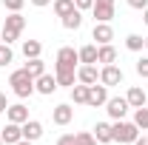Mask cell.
<instances>
[{
  "label": "cell",
  "instance_id": "6da1fadb",
  "mask_svg": "<svg viewBox=\"0 0 148 145\" xmlns=\"http://www.w3.org/2000/svg\"><path fill=\"white\" fill-rule=\"evenodd\" d=\"M9 85H12V91L17 94L20 100H26V97L34 94V77L26 71V68H17V71H12V77H9Z\"/></svg>",
  "mask_w": 148,
  "mask_h": 145
},
{
  "label": "cell",
  "instance_id": "7a4b0ae2",
  "mask_svg": "<svg viewBox=\"0 0 148 145\" xmlns=\"http://www.w3.org/2000/svg\"><path fill=\"white\" fill-rule=\"evenodd\" d=\"M111 131H114V142H131L134 145V140L140 137L137 122H125V120H114Z\"/></svg>",
  "mask_w": 148,
  "mask_h": 145
},
{
  "label": "cell",
  "instance_id": "3957f363",
  "mask_svg": "<svg viewBox=\"0 0 148 145\" xmlns=\"http://www.w3.org/2000/svg\"><path fill=\"white\" fill-rule=\"evenodd\" d=\"M77 63H80V54L74 51L71 46H63V49L57 51V63H54V68H74V71H77Z\"/></svg>",
  "mask_w": 148,
  "mask_h": 145
},
{
  "label": "cell",
  "instance_id": "277c9868",
  "mask_svg": "<svg viewBox=\"0 0 148 145\" xmlns=\"http://www.w3.org/2000/svg\"><path fill=\"white\" fill-rule=\"evenodd\" d=\"M91 14H94L97 23H111V17H114V0H94Z\"/></svg>",
  "mask_w": 148,
  "mask_h": 145
},
{
  "label": "cell",
  "instance_id": "5b68a950",
  "mask_svg": "<svg viewBox=\"0 0 148 145\" xmlns=\"http://www.w3.org/2000/svg\"><path fill=\"white\" fill-rule=\"evenodd\" d=\"M128 100L125 97H108V103H106V111H108L111 120H123L125 114H128Z\"/></svg>",
  "mask_w": 148,
  "mask_h": 145
},
{
  "label": "cell",
  "instance_id": "8992f818",
  "mask_svg": "<svg viewBox=\"0 0 148 145\" xmlns=\"http://www.w3.org/2000/svg\"><path fill=\"white\" fill-rule=\"evenodd\" d=\"M106 103H108V85H103V83H100V85H97V83L88 85V103H86V105L100 108V105H106Z\"/></svg>",
  "mask_w": 148,
  "mask_h": 145
},
{
  "label": "cell",
  "instance_id": "52a82bcc",
  "mask_svg": "<svg viewBox=\"0 0 148 145\" xmlns=\"http://www.w3.org/2000/svg\"><path fill=\"white\" fill-rule=\"evenodd\" d=\"M100 83H103V85H120V83H123V68H120V66H114V63H111V66H103V68H100Z\"/></svg>",
  "mask_w": 148,
  "mask_h": 145
},
{
  "label": "cell",
  "instance_id": "ba28073f",
  "mask_svg": "<svg viewBox=\"0 0 148 145\" xmlns=\"http://www.w3.org/2000/svg\"><path fill=\"white\" fill-rule=\"evenodd\" d=\"M0 140H3V145L20 142V140H23V125H17V122H6L3 131H0Z\"/></svg>",
  "mask_w": 148,
  "mask_h": 145
},
{
  "label": "cell",
  "instance_id": "9c48e42d",
  "mask_svg": "<svg viewBox=\"0 0 148 145\" xmlns=\"http://www.w3.org/2000/svg\"><path fill=\"white\" fill-rule=\"evenodd\" d=\"M71 120H74V108L69 105V103L54 105V111H51V122H54V125H69Z\"/></svg>",
  "mask_w": 148,
  "mask_h": 145
},
{
  "label": "cell",
  "instance_id": "30bf717a",
  "mask_svg": "<svg viewBox=\"0 0 148 145\" xmlns=\"http://www.w3.org/2000/svg\"><path fill=\"white\" fill-rule=\"evenodd\" d=\"M91 40H97V46H106L114 40V29L108 23H94V31H91Z\"/></svg>",
  "mask_w": 148,
  "mask_h": 145
},
{
  "label": "cell",
  "instance_id": "8fae6325",
  "mask_svg": "<svg viewBox=\"0 0 148 145\" xmlns=\"http://www.w3.org/2000/svg\"><path fill=\"white\" fill-rule=\"evenodd\" d=\"M57 88H60V85H57V77H51V74H40L34 80V91L37 94H54Z\"/></svg>",
  "mask_w": 148,
  "mask_h": 145
},
{
  "label": "cell",
  "instance_id": "7c38bea8",
  "mask_svg": "<svg viewBox=\"0 0 148 145\" xmlns=\"http://www.w3.org/2000/svg\"><path fill=\"white\" fill-rule=\"evenodd\" d=\"M40 137H43V122H40V120H26V122H23V140L37 142Z\"/></svg>",
  "mask_w": 148,
  "mask_h": 145
},
{
  "label": "cell",
  "instance_id": "4fadbf2b",
  "mask_svg": "<svg viewBox=\"0 0 148 145\" xmlns=\"http://www.w3.org/2000/svg\"><path fill=\"white\" fill-rule=\"evenodd\" d=\"M125 100H128L131 108H143V105L148 103V94L143 91V85H131L128 94H125Z\"/></svg>",
  "mask_w": 148,
  "mask_h": 145
},
{
  "label": "cell",
  "instance_id": "5bb4252c",
  "mask_svg": "<svg viewBox=\"0 0 148 145\" xmlns=\"http://www.w3.org/2000/svg\"><path fill=\"white\" fill-rule=\"evenodd\" d=\"M97 80H100V71H97V66H80V68H77V83L94 85Z\"/></svg>",
  "mask_w": 148,
  "mask_h": 145
},
{
  "label": "cell",
  "instance_id": "9a60e30c",
  "mask_svg": "<svg viewBox=\"0 0 148 145\" xmlns=\"http://www.w3.org/2000/svg\"><path fill=\"white\" fill-rule=\"evenodd\" d=\"M97 63H103V66H111V63H117V49L106 43V46H97Z\"/></svg>",
  "mask_w": 148,
  "mask_h": 145
},
{
  "label": "cell",
  "instance_id": "2e32d148",
  "mask_svg": "<svg viewBox=\"0 0 148 145\" xmlns=\"http://www.w3.org/2000/svg\"><path fill=\"white\" fill-rule=\"evenodd\" d=\"M94 140H97L100 145L114 142V131H111V122H97V128H94Z\"/></svg>",
  "mask_w": 148,
  "mask_h": 145
},
{
  "label": "cell",
  "instance_id": "e0dca14e",
  "mask_svg": "<svg viewBox=\"0 0 148 145\" xmlns=\"http://www.w3.org/2000/svg\"><path fill=\"white\" fill-rule=\"evenodd\" d=\"M6 117H9V122H17V125H23V122H26V120H29V108H26V105H9V108H6Z\"/></svg>",
  "mask_w": 148,
  "mask_h": 145
},
{
  "label": "cell",
  "instance_id": "ac0fdd59",
  "mask_svg": "<svg viewBox=\"0 0 148 145\" xmlns=\"http://www.w3.org/2000/svg\"><path fill=\"white\" fill-rule=\"evenodd\" d=\"M54 77H57V85H66V88H71L77 83V71L74 68H54Z\"/></svg>",
  "mask_w": 148,
  "mask_h": 145
},
{
  "label": "cell",
  "instance_id": "d6986e66",
  "mask_svg": "<svg viewBox=\"0 0 148 145\" xmlns=\"http://www.w3.org/2000/svg\"><path fill=\"white\" fill-rule=\"evenodd\" d=\"M63 20V29H69V31H77L80 26H83V12L80 9H74V12H69L66 17H60Z\"/></svg>",
  "mask_w": 148,
  "mask_h": 145
},
{
  "label": "cell",
  "instance_id": "ffe728a7",
  "mask_svg": "<svg viewBox=\"0 0 148 145\" xmlns=\"http://www.w3.org/2000/svg\"><path fill=\"white\" fill-rule=\"evenodd\" d=\"M3 29H9V31H23V29H26V17H23V14H20V12H12V14H9V17H6V23H3Z\"/></svg>",
  "mask_w": 148,
  "mask_h": 145
},
{
  "label": "cell",
  "instance_id": "44dd1931",
  "mask_svg": "<svg viewBox=\"0 0 148 145\" xmlns=\"http://www.w3.org/2000/svg\"><path fill=\"white\" fill-rule=\"evenodd\" d=\"M43 54V43L40 40H23V57L32 60V57H40Z\"/></svg>",
  "mask_w": 148,
  "mask_h": 145
},
{
  "label": "cell",
  "instance_id": "7402d4cb",
  "mask_svg": "<svg viewBox=\"0 0 148 145\" xmlns=\"http://www.w3.org/2000/svg\"><path fill=\"white\" fill-rule=\"evenodd\" d=\"M77 54H80L83 66H97V46H83Z\"/></svg>",
  "mask_w": 148,
  "mask_h": 145
},
{
  "label": "cell",
  "instance_id": "603a6c76",
  "mask_svg": "<svg viewBox=\"0 0 148 145\" xmlns=\"http://www.w3.org/2000/svg\"><path fill=\"white\" fill-rule=\"evenodd\" d=\"M23 68H26V71H29V74L37 80L40 74H46V63H43L40 57H32V60H26V66H23Z\"/></svg>",
  "mask_w": 148,
  "mask_h": 145
},
{
  "label": "cell",
  "instance_id": "cb8c5ba5",
  "mask_svg": "<svg viewBox=\"0 0 148 145\" xmlns=\"http://www.w3.org/2000/svg\"><path fill=\"white\" fill-rule=\"evenodd\" d=\"M71 100L77 103V105H86V103H88V85H86V83L71 85Z\"/></svg>",
  "mask_w": 148,
  "mask_h": 145
},
{
  "label": "cell",
  "instance_id": "d4e9b609",
  "mask_svg": "<svg viewBox=\"0 0 148 145\" xmlns=\"http://www.w3.org/2000/svg\"><path fill=\"white\" fill-rule=\"evenodd\" d=\"M51 9H54L57 17H66L69 12H74V9H77V6H74V0H54V3H51Z\"/></svg>",
  "mask_w": 148,
  "mask_h": 145
},
{
  "label": "cell",
  "instance_id": "484cf974",
  "mask_svg": "<svg viewBox=\"0 0 148 145\" xmlns=\"http://www.w3.org/2000/svg\"><path fill=\"white\" fill-rule=\"evenodd\" d=\"M125 49H128V51H143V49H145V37L128 34V37H125Z\"/></svg>",
  "mask_w": 148,
  "mask_h": 145
},
{
  "label": "cell",
  "instance_id": "4316f807",
  "mask_svg": "<svg viewBox=\"0 0 148 145\" xmlns=\"http://www.w3.org/2000/svg\"><path fill=\"white\" fill-rule=\"evenodd\" d=\"M134 122H137V128L148 131V108L145 105H143V108H134Z\"/></svg>",
  "mask_w": 148,
  "mask_h": 145
},
{
  "label": "cell",
  "instance_id": "83f0119b",
  "mask_svg": "<svg viewBox=\"0 0 148 145\" xmlns=\"http://www.w3.org/2000/svg\"><path fill=\"white\" fill-rule=\"evenodd\" d=\"M74 142H77V145H100L97 140H94V134H88V131H80V134H74Z\"/></svg>",
  "mask_w": 148,
  "mask_h": 145
},
{
  "label": "cell",
  "instance_id": "f1b7e54d",
  "mask_svg": "<svg viewBox=\"0 0 148 145\" xmlns=\"http://www.w3.org/2000/svg\"><path fill=\"white\" fill-rule=\"evenodd\" d=\"M12 60H14V54H12V49H9L6 43H0V68H3V66H9Z\"/></svg>",
  "mask_w": 148,
  "mask_h": 145
},
{
  "label": "cell",
  "instance_id": "f546056e",
  "mask_svg": "<svg viewBox=\"0 0 148 145\" xmlns=\"http://www.w3.org/2000/svg\"><path fill=\"white\" fill-rule=\"evenodd\" d=\"M137 74H140L143 80L148 77V57H140V60H137Z\"/></svg>",
  "mask_w": 148,
  "mask_h": 145
},
{
  "label": "cell",
  "instance_id": "4dcf8cb0",
  "mask_svg": "<svg viewBox=\"0 0 148 145\" xmlns=\"http://www.w3.org/2000/svg\"><path fill=\"white\" fill-rule=\"evenodd\" d=\"M3 6H6L9 12H20V9L26 6V0H3Z\"/></svg>",
  "mask_w": 148,
  "mask_h": 145
},
{
  "label": "cell",
  "instance_id": "1f68e13d",
  "mask_svg": "<svg viewBox=\"0 0 148 145\" xmlns=\"http://www.w3.org/2000/svg\"><path fill=\"white\" fill-rule=\"evenodd\" d=\"M74 6H77L80 12H88V9L94 6V0H74Z\"/></svg>",
  "mask_w": 148,
  "mask_h": 145
},
{
  "label": "cell",
  "instance_id": "d6a6232c",
  "mask_svg": "<svg viewBox=\"0 0 148 145\" xmlns=\"http://www.w3.org/2000/svg\"><path fill=\"white\" fill-rule=\"evenodd\" d=\"M57 145H77L74 142V134H63V137L57 140Z\"/></svg>",
  "mask_w": 148,
  "mask_h": 145
},
{
  "label": "cell",
  "instance_id": "836d02e7",
  "mask_svg": "<svg viewBox=\"0 0 148 145\" xmlns=\"http://www.w3.org/2000/svg\"><path fill=\"white\" fill-rule=\"evenodd\" d=\"M131 9H148V0H125Z\"/></svg>",
  "mask_w": 148,
  "mask_h": 145
},
{
  "label": "cell",
  "instance_id": "e575fe53",
  "mask_svg": "<svg viewBox=\"0 0 148 145\" xmlns=\"http://www.w3.org/2000/svg\"><path fill=\"white\" fill-rule=\"evenodd\" d=\"M6 108H9V103H6V94L0 91V114H6Z\"/></svg>",
  "mask_w": 148,
  "mask_h": 145
},
{
  "label": "cell",
  "instance_id": "d590c367",
  "mask_svg": "<svg viewBox=\"0 0 148 145\" xmlns=\"http://www.w3.org/2000/svg\"><path fill=\"white\" fill-rule=\"evenodd\" d=\"M49 3H54V0H32V6H37V9H43V6H49Z\"/></svg>",
  "mask_w": 148,
  "mask_h": 145
},
{
  "label": "cell",
  "instance_id": "8d00e7d4",
  "mask_svg": "<svg viewBox=\"0 0 148 145\" xmlns=\"http://www.w3.org/2000/svg\"><path fill=\"white\" fill-rule=\"evenodd\" d=\"M134 145H148V137H137V140H134Z\"/></svg>",
  "mask_w": 148,
  "mask_h": 145
},
{
  "label": "cell",
  "instance_id": "74e56055",
  "mask_svg": "<svg viewBox=\"0 0 148 145\" xmlns=\"http://www.w3.org/2000/svg\"><path fill=\"white\" fill-rule=\"evenodd\" d=\"M143 20H145V26H148V9H143Z\"/></svg>",
  "mask_w": 148,
  "mask_h": 145
},
{
  "label": "cell",
  "instance_id": "f35d334b",
  "mask_svg": "<svg viewBox=\"0 0 148 145\" xmlns=\"http://www.w3.org/2000/svg\"><path fill=\"white\" fill-rule=\"evenodd\" d=\"M14 145H32V142H29V140H20V142H14Z\"/></svg>",
  "mask_w": 148,
  "mask_h": 145
},
{
  "label": "cell",
  "instance_id": "ab89813d",
  "mask_svg": "<svg viewBox=\"0 0 148 145\" xmlns=\"http://www.w3.org/2000/svg\"><path fill=\"white\" fill-rule=\"evenodd\" d=\"M145 49H148V37H145Z\"/></svg>",
  "mask_w": 148,
  "mask_h": 145
},
{
  "label": "cell",
  "instance_id": "60d3db41",
  "mask_svg": "<svg viewBox=\"0 0 148 145\" xmlns=\"http://www.w3.org/2000/svg\"><path fill=\"white\" fill-rule=\"evenodd\" d=\"M0 145H3V140H0Z\"/></svg>",
  "mask_w": 148,
  "mask_h": 145
},
{
  "label": "cell",
  "instance_id": "b9f144b4",
  "mask_svg": "<svg viewBox=\"0 0 148 145\" xmlns=\"http://www.w3.org/2000/svg\"><path fill=\"white\" fill-rule=\"evenodd\" d=\"M0 29H3V26H0Z\"/></svg>",
  "mask_w": 148,
  "mask_h": 145
}]
</instances>
